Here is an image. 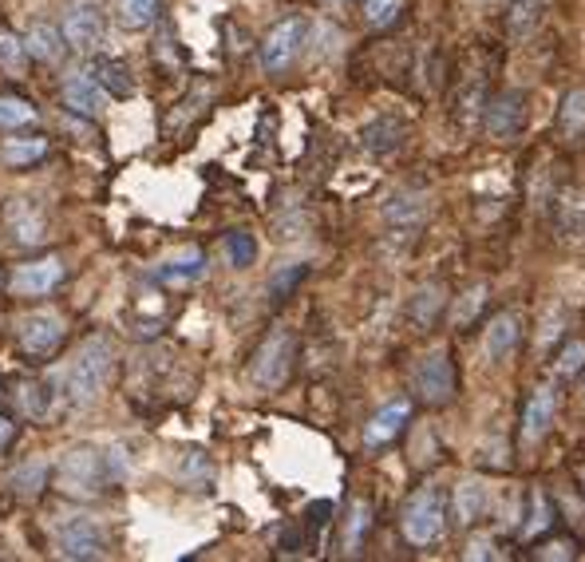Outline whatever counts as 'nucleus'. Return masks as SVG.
<instances>
[{"mask_svg":"<svg viewBox=\"0 0 585 562\" xmlns=\"http://www.w3.org/2000/svg\"><path fill=\"white\" fill-rule=\"evenodd\" d=\"M124 448L100 452L92 444H80V448L63 452L56 464V488L72 500H100L103 491L124 479Z\"/></svg>","mask_w":585,"mask_h":562,"instance_id":"f257e3e1","label":"nucleus"},{"mask_svg":"<svg viewBox=\"0 0 585 562\" xmlns=\"http://www.w3.org/2000/svg\"><path fill=\"white\" fill-rule=\"evenodd\" d=\"M112 373H115V344L107 337H87L80 344V353L60 373V396L72 408L95 405L100 393L107 388V380H112Z\"/></svg>","mask_w":585,"mask_h":562,"instance_id":"f03ea898","label":"nucleus"},{"mask_svg":"<svg viewBox=\"0 0 585 562\" xmlns=\"http://www.w3.org/2000/svg\"><path fill=\"white\" fill-rule=\"evenodd\" d=\"M443 527H447V491L440 483H428L403 507L400 531L411 547H432V542L443 539Z\"/></svg>","mask_w":585,"mask_h":562,"instance_id":"7ed1b4c3","label":"nucleus"},{"mask_svg":"<svg viewBox=\"0 0 585 562\" xmlns=\"http://www.w3.org/2000/svg\"><path fill=\"white\" fill-rule=\"evenodd\" d=\"M411 393H416V400L428 408L452 405L455 393H459L452 349H435V353L423 356L420 365H416V373H411Z\"/></svg>","mask_w":585,"mask_h":562,"instance_id":"20e7f679","label":"nucleus"},{"mask_svg":"<svg viewBox=\"0 0 585 562\" xmlns=\"http://www.w3.org/2000/svg\"><path fill=\"white\" fill-rule=\"evenodd\" d=\"M293 353H297V341H293V333H289L285 325H281V329H273L266 341L257 344L254 365H249L254 385L257 388H269V393L285 385L289 368H293Z\"/></svg>","mask_w":585,"mask_h":562,"instance_id":"39448f33","label":"nucleus"},{"mask_svg":"<svg viewBox=\"0 0 585 562\" xmlns=\"http://www.w3.org/2000/svg\"><path fill=\"white\" fill-rule=\"evenodd\" d=\"M483 124H487V131H491V139H499V143L523 139L526 124H530V95L518 92V87H506V92L491 95L483 112Z\"/></svg>","mask_w":585,"mask_h":562,"instance_id":"423d86ee","label":"nucleus"},{"mask_svg":"<svg viewBox=\"0 0 585 562\" xmlns=\"http://www.w3.org/2000/svg\"><path fill=\"white\" fill-rule=\"evenodd\" d=\"M56 554L60 559H107V531L87 515H72L56 527Z\"/></svg>","mask_w":585,"mask_h":562,"instance_id":"0eeeda50","label":"nucleus"},{"mask_svg":"<svg viewBox=\"0 0 585 562\" xmlns=\"http://www.w3.org/2000/svg\"><path fill=\"white\" fill-rule=\"evenodd\" d=\"M305 36H308L305 16H289V21H281L278 28L266 36V44H261V68H266V72H285L289 63L301 56Z\"/></svg>","mask_w":585,"mask_h":562,"instance_id":"6e6552de","label":"nucleus"},{"mask_svg":"<svg viewBox=\"0 0 585 562\" xmlns=\"http://www.w3.org/2000/svg\"><path fill=\"white\" fill-rule=\"evenodd\" d=\"M558 408H562V393H558V385H538L535 393L526 396L523 444H538V440H546V432H550L558 420Z\"/></svg>","mask_w":585,"mask_h":562,"instance_id":"1a4fd4ad","label":"nucleus"},{"mask_svg":"<svg viewBox=\"0 0 585 562\" xmlns=\"http://www.w3.org/2000/svg\"><path fill=\"white\" fill-rule=\"evenodd\" d=\"M63 341V317L51 309L28 313L21 321V349L28 356H51Z\"/></svg>","mask_w":585,"mask_h":562,"instance_id":"9d476101","label":"nucleus"},{"mask_svg":"<svg viewBox=\"0 0 585 562\" xmlns=\"http://www.w3.org/2000/svg\"><path fill=\"white\" fill-rule=\"evenodd\" d=\"M518 337H523V317L514 309H503L494 313L491 321H487L483 329V353L491 365H503V361H511L514 349H518Z\"/></svg>","mask_w":585,"mask_h":562,"instance_id":"9b49d317","label":"nucleus"},{"mask_svg":"<svg viewBox=\"0 0 585 562\" xmlns=\"http://www.w3.org/2000/svg\"><path fill=\"white\" fill-rule=\"evenodd\" d=\"M4 222H9V234L21 246H40L48 238V219L32 198H12L9 210H4Z\"/></svg>","mask_w":585,"mask_h":562,"instance_id":"f8f14e48","label":"nucleus"},{"mask_svg":"<svg viewBox=\"0 0 585 562\" xmlns=\"http://www.w3.org/2000/svg\"><path fill=\"white\" fill-rule=\"evenodd\" d=\"M452 507H455V519L459 527H475L479 519H487L494 507V495L487 488L483 479H459L452 491Z\"/></svg>","mask_w":585,"mask_h":562,"instance_id":"ddd939ff","label":"nucleus"},{"mask_svg":"<svg viewBox=\"0 0 585 562\" xmlns=\"http://www.w3.org/2000/svg\"><path fill=\"white\" fill-rule=\"evenodd\" d=\"M408 424H411V400H403V396L400 400H388V405L364 424V444H368V448H384V444H391Z\"/></svg>","mask_w":585,"mask_h":562,"instance_id":"4468645a","label":"nucleus"},{"mask_svg":"<svg viewBox=\"0 0 585 562\" xmlns=\"http://www.w3.org/2000/svg\"><path fill=\"white\" fill-rule=\"evenodd\" d=\"M63 36L72 44L75 52H95L103 40V12L92 9V4H75L63 21Z\"/></svg>","mask_w":585,"mask_h":562,"instance_id":"2eb2a0df","label":"nucleus"},{"mask_svg":"<svg viewBox=\"0 0 585 562\" xmlns=\"http://www.w3.org/2000/svg\"><path fill=\"white\" fill-rule=\"evenodd\" d=\"M63 104L80 115H100L107 107V92L92 72H75L63 80Z\"/></svg>","mask_w":585,"mask_h":562,"instance_id":"dca6fc26","label":"nucleus"},{"mask_svg":"<svg viewBox=\"0 0 585 562\" xmlns=\"http://www.w3.org/2000/svg\"><path fill=\"white\" fill-rule=\"evenodd\" d=\"M60 281H63V261L60 258H44V261H28V266H21V270H16V278H12V290L40 297V293L56 290Z\"/></svg>","mask_w":585,"mask_h":562,"instance_id":"f3484780","label":"nucleus"},{"mask_svg":"<svg viewBox=\"0 0 585 562\" xmlns=\"http://www.w3.org/2000/svg\"><path fill=\"white\" fill-rule=\"evenodd\" d=\"M428 219V202L423 195H411V190H400V195L388 198V207H384V222L396 226L400 234H416Z\"/></svg>","mask_w":585,"mask_h":562,"instance_id":"a211bd4d","label":"nucleus"},{"mask_svg":"<svg viewBox=\"0 0 585 562\" xmlns=\"http://www.w3.org/2000/svg\"><path fill=\"white\" fill-rule=\"evenodd\" d=\"M558 230L565 242L582 246L585 242V190L570 187L558 195Z\"/></svg>","mask_w":585,"mask_h":562,"instance_id":"6ab92c4d","label":"nucleus"},{"mask_svg":"<svg viewBox=\"0 0 585 562\" xmlns=\"http://www.w3.org/2000/svg\"><path fill=\"white\" fill-rule=\"evenodd\" d=\"M443 305H447V285H443V281H428L423 290H416V297H411V305H408L411 325L432 329V325L440 321Z\"/></svg>","mask_w":585,"mask_h":562,"instance_id":"aec40b11","label":"nucleus"},{"mask_svg":"<svg viewBox=\"0 0 585 562\" xmlns=\"http://www.w3.org/2000/svg\"><path fill=\"white\" fill-rule=\"evenodd\" d=\"M206 273V254L202 250H183L175 258H166L154 278L166 281V285H186V281H198Z\"/></svg>","mask_w":585,"mask_h":562,"instance_id":"412c9836","label":"nucleus"},{"mask_svg":"<svg viewBox=\"0 0 585 562\" xmlns=\"http://www.w3.org/2000/svg\"><path fill=\"white\" fill-rule=\"evenodd\" d=\"M92 75L103 84V92L115 95V99H127V95L134 92V80H131V68H127L124 60H95L92 63Z\"/></svg>","mask_w":585,"mask_h":562,"instance_id":"4be33fe9","label":"nucleus"},{"mask_svg":"<svg viewBox=\"0 0 585 562\" xmlns=\"http://www.w3.org/2000/svg\"><path fill=\"white\" fill-rule=\"evenodd\" d=\"M360 143H364V151H372V155H391V151L403 143V124H396V119H376V124H368L360 131Z\"/></svg>","mask_w":585,"mask_h":562,"instance_id":"5701e85b","label":"nucleus"},{"mask_svg":"<svg viewBox=\"0 0 585 562\" xmlns=\"http://www.w3.org/2000/svg\"><path fill=\"white\" fill-rule=\"evenodd\" d=\"M546 9H550V0H511V16H506V28H511V36L518 40V36H530V32L538 28V24L546 21Z\"/></svg>","mask_w":585,"mask_h":562,"instance_id":"b1692460","label":"nucleus"},{"mask_svg":"<svg viewBox=\"0 0 585 562\" xmlns=\"http://www.w3.org/2000/svg\"><path fill=\"white\" fill-rule=\"evenodd\" d=\"M63 36L60 28H51V24H32L28 36H24V44H28V56H36V60L44 63H56L63 56Z\"/></svg>","mask_w":585,"mask_h":562,"instance_id":"393cba45","label":"nucleus"},{"mask_svg":"<svg viewBox=\"0 0 585 562\" xmlns=\"http://www.w3.org/2000/svg\"><path fill=\"white\" fill-rule=\"evenodd\" d=\"M9 488H16V495L24 500H36L44 488H48V459H28L9 476Z\"/></svg>","mask_w":585,"mask_h":562,"instance_id":"a878e982","label":"nucleus"},{"mask_svg":"<svg viewBox=\"0 0 585 562\" xmlns=\"http://www.w3.org/2000/svg\"><path fill=\"white\" fill-rule=\"evenodd\" d=\"M487 293H491V285L487 281H475L471 290L463 293L459 302H455V309H452V325L455 329H471L475 321H479V313H483V305H487Z\"/></svg>","mask_w":585,"mask_h":562,"instance_id":"bb28decb","label":"nucleus"},{"mask_svg":"<svg viewBox=\"0 0 585 562\" xmlns=\"http://www.w3.org/2000/svg\"><path fill=\"white\" fill-rule=\"evenodd\" d=\"M558 127H562V136H570V139L585 136V87H574V92L562 99Z\"/></svg>","mask_w":585,"mask_h":562,"instance_id":"cd10ccee","label":"nucleus"},{"mask_svg":"<svg viewBox=\"0 0 585 562\" xmlns=\"http://www.w3.org/2000/svg\"><path fill=\"white\" fill-rule=\"evenodd\" d=\"M550 523H554V503H550L546 491H535L530 495V519L523 523V539L535 542L542 531H550Z\"/></svg>","mask_w":585,"mask_h":562,"instance_id":"c85d7f7f","label":"nucleus"},{"mask_svg":"<svg viewBox=\"0 0 585 562\" xmlns=\"http://www.w3.org/2000/svg\"><path fill=\"white\" fill-rule=\"evenodd\" d=\"M368 531H372V503H352L349 527H344V547H349V554H356L360 547H364Z\"/></svg>","mask_w":585,"mask_h":562,"instance_id":"c756f323","label":"nucleus"},{"mask_svg":"<svg viewBox=\"0 0 585 562\" xmlns=\"http://www.w3.org/2000/svg\"><path fill=\"white\" fill-rule=\"evenodd\" d=\"M44 151H48V139H16V143L0 147V159H4L9 167H24V163L44 159Z\"/></svg>","mask_w":585,"mask_h":562,"instance_id":"7c9ffc66","label":"nucleus"},{"mask_svg":"<svg viewBox=\"0 0 585 562\" xmlns=\"http://www.w3.org/2000/svg\"><path fill=\"white\" fill-rule=\"evenodd\" d=\"M154 12H159V0H119V24L127 32H139L154 21Z\"/></svg>","mask_w":585,"mask_h":562,"instance_id":"2f4dec72","label":"nucleus"},{"mask_svg":"<svg viewBox=\"0 0 585 562\" xmlns=\"http://www.w3.org/2000/svg\"><path fill=\"white\" fill-rule=\"evenodd\" d=\"M226 258H230V266H237V270L254 266V261H257L254 234H246V230H234V234H226Z\"/></svg>","mask_w":585,"mask_h":562,"instance_id":"473e14b6","label":"nucleus"},{"mask_svg":"<svg viewBox=\"0 0 585 562\" xmlns=\"http://www.w3.org/2000/svg\"><path fill=\"white\" fill-rule=\"evenodd\" d=\"M403 0H364V24L368 28H388L400 21Z\"/></svg>","mask_w":585,"mask_h":562,"instance_id":"72a5a7b5","label":"nucleus"},{"mask_svg":"<svg viewBox=\"0 0 585 562\" xmlns=\"http://www.w3.org/2000/svg\"><path fill=\"white\" fill-rule=\"evenodd\" d=\"M305 273H308L305 261H293V266H285V270H281L278 278L269 281V293H273V302H285L289 293H293V290L301 285V281H305Z\"/></svg>","mask_w":585,"mask_h":562,"instance_id":"f704fd0d","label":"nucleus"},{"mask_svg":"<svg viewBox=\"0 0 585 562\" xmlns=\"http://www.w3.org/2000/svg\"><path fill=\"white\" fill-rule=\"evenodd\" d=\"M51 396H60V393H51V385H44V380H32V385L21 388V405L28 417H44L51 405Z\"/></svg>","mask_w":585,"mask_h":562,"instance_id":"c9c22d12","label":"nucleus"},{"mask_svg":"<svg viewBox=\"0 0 585 562\" xmlns=\"http://www.w3.org/2000/svg\"><path fill=\"white\" fill-rule=\"evenodd\" d=\"M463 559H471V562L506 559V551H503V542L494 539V535H471V539H467V547H463Z\"/></svg>","mask_w":585,"mask_h":562,"instance_id":"e433bc0d","label":"nucleus"},{"mask_svg":"<svg viewBox=\"0 0 585 562\" xmlns=\"http://www.w3.org/2000/svg\"><path fill=\"white\" fill-rule=\"evenodd\" d=\"M585 368V341H570L558 353V361H554V373L562 376V380H570V376H577Z\"/></svg>","mask_w":585,"mask_h":562,"instance_id":"4c0bfd02","label":"nucleus"},{"mask_svg":"<svg viewBox=\"0 0 585 562\" xmlns=\"http://www.w3.org/2000/svg\"><path fill=\"white\" fill-rule=\"evenodd\" d=\"M36 124V107L24 99H0V127H28Z\"/></svg>","mask_w":585,"mask_h":562,"instance_id":"58836bf2","label":"nucleus"},{"mask_svg":"<svg viewBox=\"0 0 585 562\" xmlns=\"http://www.w3.org/2000/svg\"><path fill=\"white\" fill-rule=\"evenodd\" d=\"M24 60H28V44H24V40H16L12 32H4V28H0V63H4V68H12V72H16V68H24Z\"/></svg>","mask_w":585,"mask_h":562,"instance_id":"ea45409f","label":"nucleus"},{"mask_svg":"<svg viewBox=\"0 0 585 562\" xmlns=\"http://www.w3.org/2000/svg\"><path fill=\"white\" fill-rule=\"evenodd\" d=\"M577 547L570 539H558V542H538L535 559H574Z\"/></svg>","mask_w":585,"mask_h":562,"instance_id":"a19ab883","label":"nucleus"},{"mask_svg":"<svg viewBox=\"0 0 585 562\" xmlns=\"http://www.w3.org/2000/svg\"><path fill=\"white\" fill-rule=\"evenodd\" d=\"M562 325H565V313H562V305L558 309H550L546 313V325H542V349H550V344L562 337Z\"/></svg>","mask_w":585,"mask_h":562,"instance_id":"79ce46f5","label":"nucleus"},{"mask_svg":"<svg viewBox=\"0 0 585 562\" xmlns=\"http://www.w3.org/2000/svg\"><path fill=\"white\" fill-rule=\"evenodd\" d=\"M190 476L202 479V488L210 483V464L202 459V452H186V459H183V479H190Z\"/></svg>","mask_w":585,"mask_h":562,"instance_id":"37998d69","label":"nucleus"},{"mask_svg":"<svg viewBox=\"0 0 585 562\" xmlns=\"http://www.w3.org/2000/svg\"><path fill=\"white\" fill-rule=\"evenodd\" d=\"M9 440H12V424H9V420H4V417H0V448H4Z\"/></svg>","mask_w":585,"mask_h":562,"instance_id":"c03bdc74","label":"nucleus"},{"mask_svg":"<svg viewBox=\"0 0 585 562\" xmlns=\"http://www.w3.org/2000/svg\"><path fill=\"white\" fill-rule=\"evenodd\" d=\"M483 4H499V0H483Z\"/></svg>","mask_w":585,"mask_h":562,"instance_id":"a18cd8bd","label":"nucleus"},{"mask_svg":"<svg viewBox=\"0 0 585 562\" xmlns=\"http://www.w3.org/2000/svg\"><path fill=\"white\" fill-rule=\"evenodd\" d=\"M582 483H585V468H582Z\"/></svg>","mask_w":585,"mask_h":562,"instance_id":"49530a36","label":"nucleus"},{"mask_svg":"<svg viewBox=\"0 0 585 562\" xmlns=\"http://www.w3.org/2000/svg\"><path fill=\"white\" fill-rule=\"evenodd\" d=\"M0 396H4V393H0Z\"/></svg>","mask_w":585,"mask_h":562,"instance_id":"de8ad7c7","label":"nucleus"}]
</instances>
